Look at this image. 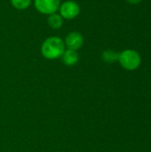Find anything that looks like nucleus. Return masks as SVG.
Here are the masks:
<instances>
[{
	"label": "nucleus",
	"instance_id": "f03ea898",
	"mask_svg": "<svg viewBox=\"0 0 151 152\" xmlns=\"http://www.w3.org/2000/svg\"><path fill=\"white\" fill-rule=\"evenodd\" d=\"M121 66L127 70H134L141 65L142 59L140 54L132 49H126L122 53H119V59Z\"/></svg>",
	"mask_w": 151,
	"mask_h": 152
},
{
	"label": "nucleus",
	"instance_id": "1a4fd4ad",
	"mask_svg": "<svg viewBox=\"0 0 151 152\" xmlns=\"http://www.w3.org/2000/svg\"><path fill=\"white\" fill-rule=\"evenodd\" d=\"M31 3V0H11L12 5L18 10L27 9Z\"/></svg>",
	"mask_w": 151,
	"mask_h": 152
},
{
	"label": "nucleus",
	"instance_id": "f257e3e1",
	"mask_svg": "<svg viewBox=\"0 0 151 152\" xmlns=\"http://www.w3.org/2000/svg\"><path fill=\"white\" fill-rule=\"evenodd\" d=\"M64 51L65 43L59 37H50L46 38L41 45V53L48 60L61 58Z\"/></svg>",
	"mask_w": 151,
	"mask_h": 152
},
{
	"label": "nucleus",
	"instance_id": "0eeeda50",
	"mask_svg": "<svg viewBox=\"0 0 151 152\" xmlns=\"http://www.w3.org/2000/svg\"><path fill=\"white\" fill-rule=\"evenodd\" d=\"M48 25L53 29H60L63 25V18L58 13H53L48 15Z\"/></svg>",
	"mask_w": 151,
	"mask_h": 152
},
{
	"label": "nucleus",
	"instance_id": "39448f33",
	"mask_svg": "<svg viewBox=\"0 0 151 152\" xmlns=\"http://www.w3.org/2000/svg\"><path fill=\"white\" fill-rule=\"evenodd\" d=\"M64 43H65V46H67L68 49L77 51L82 47L84 44V37L82 34L79 32L77 31L70 32L67 35Z\"/></svg>",
	"mask_w": 151,
	"mask_h": 152
},
{
	"label": "nucleus",
	"instance_id": "423d86ee",
	"mask_svg": "<svg viewBox=\"0 0 151 152\" xmlns=\"http://www.w3.org/2000/svg\"><path fill=\"white\" fill-rule=\"evenodd\" d=\"M61 59L64 64H66L67 66H74L77 63L79 60V55L77 51L67 49L61 55Z\"/></svg>",
	"mask_w": 151,
	"mask_h": 152
},
{
	"label": "nucleus",
	"instance_id": "6e6552de",
	"mask_svg": "<svg viewBox=\"0 0 151 152\" xmlns=\"http://www.w3.org/2000/svg\"><path fill=\"white\" fill-rule=\"evenodd\" d=\"M102 59L107 63H113L119 59V53L113 50H106L102 53Z\"/></svg>",
	"mask_w": 151,
	"mask_h": 152
},
{
	"label": "nucleus",
	"instance_id": "7ed1b4c3",
	"mask_svg": "<svg viewBox=\"0 0 151 152\" xmlns=\"http://www.w3.org/2000/svg\"><path fill=\"white\" fill-rule=\"evenodd\" d=\"M35 8L43 14L55 13L61 5V0H34Z\"/></svg>",
	"mask_w": 151,
	"mask_h": 152
},
{
	"label": "nucleus",
	"instance_id": "20e7f679",
	"mask_svg": "<svg viewBox=\"0 0 151 152\" xmlns=\"http://www.w3.org/2000/svg\"><path fill=\"white\" fill-rule=\"evenodd\" d=\"M60 15L66 20H72L78 16L80 12L79 4L74 1H65L60 5Z\"/></svg>",
	"mask_w": 151,
	"mask_h": 152
},
{
	"label": "nucleus",
	"instance_id": "9d476101",
	"mask_svg": "<svg viewBox=\"0 0 151 152\" xmlns=\"http://www.w3.org/2000/svg\"><path fill=\"white\" fill-rule=\"evenodd\" d=\"M127 3H129V4H139V3H141L142 0H125Z\"/></svg>",
	"mask_w": 151,
	"mask_h": 152
}]
</instances>
